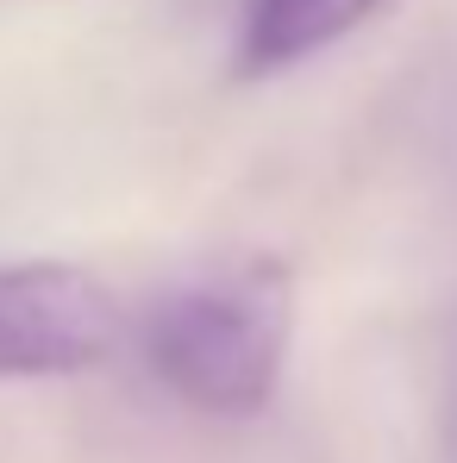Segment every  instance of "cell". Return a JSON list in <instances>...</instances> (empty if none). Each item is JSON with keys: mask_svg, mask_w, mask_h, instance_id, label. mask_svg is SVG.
<instances>
[{"mask_svg": "<svg viewBox=\"0 0 457 463\" xmlns=\"http://www.w3.org/2000/svg\"><path fill=\"white\" fill-rule=\"evenodd\" d=\"M289 345L295 269L270 250L176 288L145 319V370L182 407L214 420H257L282 388Z\"/></svg>", "mask_w": 457, "mask_h": 463, "instance_id": "6da1fadb", "label": "cell"}, {"mask_svg": "<svg viewBox=\"0 0 457 463\" xmlns=\"http://www.w3.org/2000/svg\"><path fill=\"white\" fill-rule=\"evenodd\" d=\"M119 295L63 257L0 263V383L88 376L119 351Z\"/></svg>", "mask_w": 457, "mask_h": 463, "instance_id": "7a4b0ae2", "label": "cell"}, {"mask_svg": "<svg viewBox=\"0 0 457 463\" xmlns=\"http://www.w3.org/2000/svg\"><path fill=\"white\" fill-rule=\"evenodd\" d=\"M382 0H244V19H238V76H276V70H295L307 57H319L326 44L351 38Z\"/></svg>", "mask_w": 457, "mask_h": 463, "instance_id": "3957f363", "label": "cell"}]
</instances>
